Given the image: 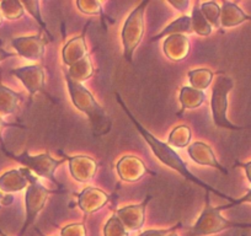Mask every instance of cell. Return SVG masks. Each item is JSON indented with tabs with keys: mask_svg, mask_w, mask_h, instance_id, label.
<instances>
[{
	"mask_svg": "<svg viewBox=\"0 0 251 236\" xmlns=\"http://www.w3.org/2000/svg\"><path fill=\"white\" fill-rule=\"evenodd\" d=\"M192 30L200 36H208L212 32V25L206 20L199 6H195L192 10Z\"/></svg>",
	"mask_w": 251,
	"mask_h": 236,
	"instance_id": "cell-25",
	"label": "cell"
},
{
	"mask_svg": "<svg viewBox=\"0 0 251 236\" xmlns=\"http://www.w3.org/2000/svg\"><path fill=\"white\" fill-rule=\"evenodd\" d=\"M110 197L95 187H86L78 194V206L85 214H93L106 206Z\"/></svg>",
	"mask_w": 251,
	"mask_h": 236,
	"instance_id": "cell-13",
	"label": "cell"
},
{
	"mask_svg": "<svg viewBox=\"0 0 251 236\" xmlns=\"http://www.w3.org/2000/svg\"><path fill=\"white\" fill-rule=\"evenodd\" d=\"M206 208L191 229V236H207L230 228H251V224L234 223L224 219L221 215V212L224 211V206L212 207L209 204V192L206 193Z\"/></svg>",
	"mask_w": 251,
	"mask_h": 236,
	"instance_id": "cell-3",
	"label": "cell"
},
{
	"mask_svg": "<svg viewBox=\"0 0 251 236\" xmlns=\"http://www.w3.org/2000/svg\"><path fill=\"white\" fill-rule=\"evenodd\" d=\"M11 126H13V124L5 123V122H4L3 119H1V117H0V143H1V148H3V146H4L3 142H1V131H3L4 127H11Z\"/></svg>",
	"mask_w": 251,
	"mask_h": 236,
	"instance_id": "cell-37",
	"label": "cell"
},
{
	"mask_svg": "<svg viewBox=\"0 0 251 236\" xmlns=\"http://www.w3.org/2000/svg\"><path fill=\"white\" fill-rule=\"evenodd\" d=\"M79 10L86 15H101L102 6L98 0H78L76 1Z\"/></svg>",
	"mask_w": 251,
	"mask_h": 236,
	"instance_id": "cell-30",
	"label": "cell"
},
{
	"mask_svg": "<svg viewBox=\"0 0 251 236\" xmlns=\"http://www.w3.org/2000/svg\"><path fill=\"white\" fill-rule=\"evenodd\" d=\"M194 32L192 30V21L190 16H181V18L176 19L175 21L166 26L164 30H161L160 33L151 38V42L154 41H159L160 38H164L165 36L171 35H185V33H191Z\"/></svg>",
	"mask_w": 251,
	"mask_h": 236,
	"instance_id": "cell-19",
	"label": "cell"
},
{
	"mask_svg": "<svg viewBox=\"0 0 251 236\" xmlns=\"http://www.w3.org/2000/svg\"><path fill=\"white\" fill-rule=\"evenodd\" d=\"M41 236H45V235H42V234H41Z\"/></svg>",
	"mask_w": 251,
	"mask_h": 236,
	"instance_id": "cell-42",
	"label": "cell"
},
{
	"mask_svg": "<svg viewBox=\"0 0 251 236\" xmlns=\"http://www.w3.org/2000/svg\"><path fill=\"white\" fill-rule=\"evenodd\" d=\"M103 234L105 236H128V233L123 224L121 223L120 219L117 218V215H113L108 219L105 229H103Z\"/></svg>",
	"mask_w": 251,
	"mask_h": 236,
	"instance_id": "cell-29",
	"label": "cell"
},
{
	"mask_svg": "<svg viewBox=\"0 0 251 236\" xmlns=\"http://www.w3.org/2000/svg\"><path fill=\"white\" fill-rule=\"evenodd\" d=\"M178 226H180V224H177V225L173 226V228H170V229H163V230H147L138 236H166L168 234H170L171 231H174L175 229H177Z\"/></svg>",
	"mask_w": 251,
	"mask_h": 236,
	"instance_id": "cell-32",
	"label": "cell"
},
{
	"mask_svg": "<svg viewBox=\"0 0 251 236\" xmlns=\"http://www.w3.org/2000/svg\"><path fill=\"white\" fill-rule=\"evenodd\" d=\"M168 3L173 5L174 8L177 9L178 11H185L188 8V5H190L188 0H168Z\"/></svg>",
	"mask_w": 251,
	"mask_h": 236,
	"instance_id": "cell-34",
	"label": "cell"
},
{
	"mask_svg": "<svg viewBox=\"0 0 251 236\" xmlns=\"http://www.w3.org/2000/svg\"><path fill=\"white\" fill-rule=\"evenodd\" d=\"M187 151L190 158H191L195 163L200 164V165L212 166V167L217 168V170H219L221 172H223L224 175H228V170L219 164L216 155H214V153L212 151L211 146L207 145V144L202 143V142H196V143L191 144V145L188 146Z\"/></svg>",
	"mask_w": 251,
	"mask_h": 236,
	"instance_id": "cell-14",
	"label": "cell"
},
{
	"mask_svg": "<svg viewBox=\"0 0 251 236\" xmlns=\"http://www.w3.org/2000/svg\"><path fill=\"white\" fill-rule=\"evenodd\" d=\"M191 141V129L187 126H178L173 129L168 139V144L175 148H185Z\"/></svg>",
	"mask_w": 251,
	"mask_h": 236,
	"instance_id": "cell-24",
	"label": "cell"
},
{
	"mask_svg": "<svg viewBox=\"0 0 251 236\" xmlns=\"http://www.w3.org/2000/svg\"><path fill=\"white\" fill-rule=\"evenodd\" d=\"M67 74H68L69 78H71L72 80L76 81V83H81V81L90 78V76L94 74V67L93 64H91L89 55H86L85 58H83V59L79 61L78 63L69 67Z\"/></svg>",
	"mask_w": 251,
	"mask_h": 236,
	"instance_id": "cell-22",
	"label": "cell"
},
{
	"mask_svg": "<svg viewBox=\"0 0 251 236\" xmlns=\"http://www.w3.org/2000/svg\"><path fill=\"white\" fill-rule=\"evenodd\" d=\"M116 97H117L118 103L122 106V108H123V111L126 112V115L128 116V118L132 121V123L136 126L137 131L142 134V137L144 138V141L149 144V146H151V149L153 150V153L155 154L156 158H158L159 160L164 164V165H166L168 167L173 168V170L177 171V172L180 173L182 177H185V179L188 180V181L194 182L195 185H199L200 187H202V189H206V192H212V193L217 194V196L223 197V198L228 199L229 202L234 201L233 198L226 196V194L222 193V192H219L218 189H216L214 187L209 186L208 184H206V182H203L202 180H200L197 176H195L191 171L188 170L187 165H186L185 161L180 158V155H178V154L176 153V151L174 150V149L171 148L168 143H164V142L159 141L158 138H155V137H154L151 132L147 131V129L144 128V127L142 126L138 121H137L136 117H134V116L129 112L128 107L125 105V102H123L122 98H121L120 94H116Z\"/></svg>",
	"mask_w": 251,
	"mask_h": 236,
	"instance_id": "cell-1",
	"label": "cell"
},
{
	"mask_svg": "<svg viewBox=\"0 0 251 236\" xmlns=\"http://www.w3.org/2000/svg\"><path fill=\"white\" fill-rule=\"evenodd\" d=\"M24 172H25L26 179H27L28 181V187L25 196L26 220L25 223H24L23 230H21L20 233L21 236H23V234L25 233L26 229H27L28 226L35 221L37 214L40 213V212L43 209V207H45L50 193H52L53 192L46 189V187L38 181L37 177L32 175V172H31L28 168L24 167Z\"/></svg>",
	"mask_w": 251,
	"mask_h": 236,
	"instance_id": "cell-6",
	"label": "cell"
},
{
	"mask_svg": "<svg viewBox=\"0 0 251 236\" xmlns=\"http://www.w3.org/2000/svg\"><path fill=\"white\" fill-rule=\"evenodd\" d=\"M234 83L228 76H218L216 84L212 90V116H213V122L218 128L230 129V131H240L243 127L235 126L229 121L226 116L228 110V94L233 89Z\"/></svg>",
	"mask_w": 251,
	"mask_h": 236,
	"instance_id": "cell-5",
	"label": "cell"
},
{
	"mask_svg": "<svg viewBox=\"0 0 251 236\" xmlns=\"http://www.w3.org/2000/svg\"><path fill=\"white\" fill-rule=\"evenodd\" d=\"M149 4L148 0L139 4L126 20L122 30L123 57L127 62L133 63V54L144 35V11Z\"/></svg>",
	"mask_w": 251,
	"mask_h": 236,
	"instance_id": "cell-4",
	"label": "cell"
},
{
	"mask_svg": "<svg viewBox=\"0 0 251 236\" xmlns=\"http://www.w3.org/2000/svg\"><path fill=\"white\" fill-rule=\"evenodd\" d=\"M1 21H3V15H1V11H0V25H1Z\"/></svg>",
	"mask_w": 251,
	"mask_h": 236,
	"instance_id": "cell-38",
	"label": "cell"
},
{
	"mask_svg": "<svg viewBox=\"0 0 251 236\" xmlns=\"http://www.w3.org/2000/svg\"><path fill=\"white\" fill-rule=\"evenodd\" d=\"M206 100V94L203 91L196 90L191 86H183L180 91V102L183 110H194L200 107Z\"/></svg>",
	"mask_w": 251,
	"mask_h": 236,
	"instance_id": "cell-21",
	"label": "cell"
},
{
	"mask_svg": "<svg viewBox=\"0 0 251 236\" xmlns=\"http://www.w3.org/2000/svg\"><path fill=\"white\" fill-rule=\"evenodd\" d=\"M15 55H18V53L8 52V50H5V49H4V48L0 47V62L5 61V59H8V58L15 57Z\"/></svg>",
	"mask_w": 251,
	"mask_h": 236,
	"instance_id": "cell-35",
	"label": "cell"
},
{
	"mask_svg": "<svg viewBox=\"0 0 251 236\" xmlns=\"http://www.w3.org/2000/svg\"><path fill=\"white\" fill-rule=\"evenodd\" d=\"M117 173L126 182H137L146 175L147 167L143 161L133 155H126L118 160Z\"/></svg>",
	"mask_w": 251,
	"mask_h": 236,
	"instance_id": "cell-12",
	"label": "cell"
},
{
	"mask_svg": "<svg viewBox=\"0 0 251 236\" xmlns=\"http://www.w3.org/2000/svg\"><path fill=\"white\" fill-rule=\"evenodd\" d=\"M243 203H251V189L244 197H241V198H239V199H234V201L230 202L229 204H224V207H226V209H229V208H233V207H236V206H239V204H243Z\"/></svg>",
	"mask_w": 251,
	"mask_h": 236,
	"instance_id": "cell-33",
	"label": "cell"
},
{
	"mask_svg": "<svg viewBox=\"0 0 251 236\" xmlns=\"http://www.w3.org/2000/svg\"><path fill=\"white\" fill-rule=\"evenodd\" d=\"M201 11L206 20L214 27H219V20H221V8L214 1H207L201 4Z\"/></svg>",
	"mask_w": 251,
	"mask_h": 236,
	"instance_id": "cell-27",
	"label": "cell"
},
{
	"mask_svg": "<svg viewBox=\"0 0 251 236\" xmlns=\"http://www.w3.org/2000/svg\"><path fill=\"white\" fill-rule=\"evenodd\" d=\"M24 6L18 0H5L0 3V11L9 20H18L24 15Z\"/></svg>",
	"mask_w": 251,
	"mask_h": 236,
	"instance_id": "cell-26",
	"label": "cell"
},
{
	"mask_svg": "<svg viewBox=\"0 0 251 236\" xmlns=\"http://www.w3.org/2000/svg\"><path fill=\"white\" fill-rule=\"evenodd\" d=\"M24 96L21 94L15 93L11 89L6 88L0 81V113L1 115H11L18 110L20 101H23Z\"/></svg>",
	"mask_w": 251,
	"mask_h": 236,
	"instance_id": "cell-20",
	"label": "cell"
},
{
	"mask_svg": "<svg viewBox=\"0 0 251 236\" xmlns=\"http://www.w3.org/2000/svg\"><path fill=\"white\" fill-rule=\"evenodd\" d=\"M3 198H4V197L1 196V193H0V201H1V199H3Z\"/></svg>",
	"mask_w": 251,
	"mask_h": 236,
	"instance_id": "cell-41",
	"label": "cell"
},
{
	"mask_svg": "<svg viewBox=\"0 0 251 236\" xmlns=\"http://www.w3.org/2000/svg\"><path fill=\"white\" fill-rule=\"evenodd\" d=\"M27 179L24 172V168L20 170H10L0 176V189L6 193L11 192H20L27 187Z\"/></svg>",
	"mask_w": 251,
	"mask_h": 236,
	"instance_id": "cell-18",
	"label": "cell"
},
{
	"mask_svg": "<svg viewBox=\"0 0 251 236\" xmlns=\"http://www.w3.org/2000/svg\"><path fill=\"white\" fill-rule=\"evenodd\" d=\"M5 150V149H3ZM6 155H9L10 158H13L14 160L19 161L20 164L26 166V168H28L30 171H33L36 175L41 176L43 179H48L52 184H54L57 187L60 186L59 182L57 181V179L54 177V171L57 170V167L59 165H62L63 161L67 160V159H63V160H55L48 153L40 154V155H30L27 151H24L20 155H14V154L8 153L5 150Z\"/></svg>",
	"mask_w": 251,
	"mask_h": 236,
	"instance_id": "cell-7",
	"label": "cell"
},
{
	"mask_svg": "<svg viewBox=\"0 0 251 236\" xmlns=\"http://www.w3.org/2000/svg\"><path fill=\"white\" fill-rule=\"evenodd\" d=\"M169 236H177L176 234H169Z\"/></svg>",
	"mask_w": 251,
	"mask_h": 236,
	"instance_id": "cell-40",
	"label": "cell"
},
{
	"mask_svg": "<svg viewBox=\"0 0 251 236\" xmlns=\"http://www.w3.org/2000/svg\"><path fill=\"white\" fill-rule=\"evenodd\" d=\"M66 81L74 106L88 116L91 127H93L94 136L101 137L107 134L110 132L112 123H111L110 117L105 112V110L96 102L90 91L85 86L81 85L80 83L72 80L68 74H67V71Z\"/></svg>",
	"mask_w": 251,
	"mask_h": 236,
	"instance_id": "cell-2",
	"label": "cell"
},
{
	"mask_svg": "<svg viewBox=\"0 0 251 236\" xmlns=\"http://www.w3.org/2000/svg\"><path fill=\"white\" fill-rule=\"evenodd\" d=\"M62 236H86V229L84 224H71L62 229Z\"/></svg>",
	"mask_w": 251,
	"mask_h": 236,
	"instance_id": "cell-31",
	"label": "cell"
},
{
	"mask_svg": "<svg viewBox=\"0 0 251 236\" xmlns=\"http://www.w3.org/2000/svg\"><path fill=\"white\" fill-rule=\"evenodd\" d=\"M88 27H85V31ZM85 31L78 37H74L63 47V62L68 67L78 63L83 58L88 55V46L85 42Z\"/></svg>",
	"mask_w": 251,
	"mask_h": 236,
	"instance_id": "cell-16",
	"label": "cell"
},
{
	"mask_svg": "<svg viewBox=\"0 0 251 236\" xmlns=\"http://www.w3.org/2000/svg\"><path fill=\"white\" fill-rule=\"evenodd\" d=\"M213 79V71L209 69L201 68L195 69V71H188V80L191 84V88L196 89V90L203 91L209 86Z\"/></svg>",
	"mask_w": 251,
	"mask_h": 236,
	"instance_id": "cell-23",
	"label": "cell"
},
{
	"mask_svg": "<svg viewBox=\"0 0 251 236\" xmlns=\"http://www.w3.org/2000/svg\"><path fill=\"white\" fill-rule=\"evenodd\" d=\"M245 21H251V16L246 15L235 3L224 1L221 8V24L223 27H234Z\"/></svg>",
	"mask_w": 251,
	"mask_h": 236,
	"instance_id": "cell-17",
	"label": "cell"
},
{
	"mask_svg": "<svg viewBox=\"0 0 251 236\" xmlns=\"http://www.w3.org/2000/svg\"><path fill=\"white\" fill-rule=\"evenodd\" d=\"M21 4H23L24 9H26V10H27L28 13L33 16V19H35V20L38 23V25L41 26V28L45 31L46 35H47L48 37H50V40L52 41L53 40L52 35H50V31L47 30V25H46V23L43 21V19H42V15H41L40 1H23Z\"/></svg>",
	"mask_w": 251,
	"mask_h": 236,
	"instance_id": "cell-28",
	"label": "cell"
},
{
	"mask_svg": "<svg viewBox=\"0 0 251 236\" xmlns=\"http://www.w3.org/2000/svg\"><path fill=\"white\" fill-rule=\"evenodd\" d=\"M66 159L69 160V170L72 176L79 182H89L98 171V164L90 156H66Z\"/></svg>",
	"mask_w": 251,
	"mask_h": 236,
	"instance_id": "cell-11",
	"label": "cell"
},
{
	"mask_svg": "<svg viewBox=\"0 0 251 236\" xmlns=\"http://www.w3.org/2000/svg\"><path fill=\"white\" fill-rule=\"evenodd\" d=\"M151 196H147V198L142 202L141 204L136 206H127L118 209L116 215L120 219L121 223L126 228V230H139L144 224V214H146V208L148 206Z\"/></svg>",
	"mask_w": 251,
	"mask_h": 236,
	"instance_id": "cell-10",
	"label": "cell"
},
{
	"mask_svg": "<svg viewBox=\"0 0 251 236\" xmlns=\"http://www.w3.org/2000/svg\"><path fill=\"white\" fill-rule=\"evenodd\" d=\"M0 236H8V235H5V234H3L1 231H0Z\"/></svg>",
	"mask_w": 251,
	"mask_h": 236,
	"instance_id": "cell-39",
	"label": "cell"
},
{
	"mask_svg": "<svg viewBox=\"0 0 251 236\" xmlns=\"http://www.w3.org/2000/svg\"><path fill=\"white\" fill-rule=\"evenodd\" d=\"M238 165L241 166V167H244V170H245V172H246V177H248L249 182L251 184V161L250 163H246V164L238 163Z\"/></svg>",
	"mask_w": 251,
	"mask_h": 236,
	"instance_id": "cell-36",
	"label": "cell"
},
{
	"mask_svg": "<svg viewBox=\"0 0 251 236\" xmlns=\"http://www.w3.org/2000/svg\"><path fill=\"white\" fill-rule=\"evenodd\" d=\"M10 74L20 79L31 96L40 91L45 93V71L41 66L23 67V68L14 69Z\"/></svg>",
	"mask_w": 251,
	"mask_h": 236,
	"instance_id": "cell-9",
	"label": "cell"
},
{
	"mask_svg": "<svg viewBox=\"0 0 251 236\" xmlns=\"http://www.w3.org/2000/svg\"><path fill=\"white\" fill-rule=\"evenodd\" d=\"M164 53L173 62L183 61L190 53V40L185 35H171L165 38Z\"/></svg>",
	"mask_w": 251,
	"mask_h": 236,
	"instance_id": "cell-15",
	"label": "cell"
},
{
	"mask_svg": "<svg viewBox=\"0 0 251 236\" xmlns=\"http://www.w3.org/2000/svg\"><path fill=\"white\" fill-rule=\"evenodd\" d=\"M47 41L40 35L27 36V37H16L11 40V46L16 49L19 55L28 61H41L45 54V47Z\"/></svg>",
	"mask_w": 251,
	"mask_h": 236,
	"instance_id": "cell-8",
	"label": "cell"
}]
</instances>
